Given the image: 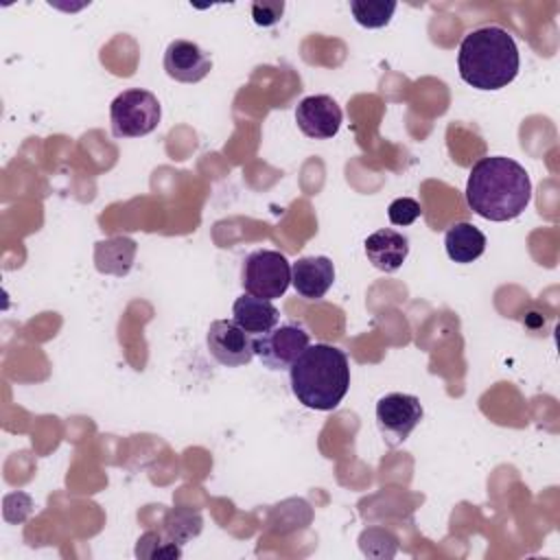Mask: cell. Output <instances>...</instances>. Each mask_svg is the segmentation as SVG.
<instances>
[{"mask_svg": "<svg viewBox=\"0 0 560 560\" xmlns=\"http://www.w3.org/2000/svg\"><path fill=\"white\" fill-rule=\"evenodd\" d=\"M138 243L129 236H112L94 245V265L107 276H127L133 267Z\"/></svg>", "mask_w": 560, "mask_h": 560, "instance_id": "14", "label": "cell"}, {"mask_svg": "<svg viewBox=\"0 0 560 560\" xmlns=\"http://www.w3.org/2000/svg\"><path fill=\"white\" fill-rule=\"evenodd\" d=\"M284 11V2H254L252 4V18L258 26H273L280 22Z\"/></svg>", "mask_w": 560, "mask_h": 560, "instance_id": "20", "label": "cell"}, {"mask_svg": "<svg viewBox=\"0 0 560 560\" xmlns=\"http://www.w3.org/2000/svg\"><path fill=\"white\" fill-rule=\"evenodd\" d=\"M212 359L225 368H241L254 359V337L234 319H214L206 332Z\"/></svg>", "mask_w": 560, "mask_h": 560, "instance_id": "8", "label": "cell"}, {"mask_svg": "<svg viewBox=\"0 0 560 560\" xmlns=\"http://www.w3.org/2000/svg\"><path fill=\"white\" fill-rule=\"evenodd\" d=\"M457 68L464 83L475 90H501L512 83L521 68L514 37L501 26H481L470 31L457 52Z\"/></svg>", "mask_w": 560, "mask_h": 560, "instance_id": "2", "label": "cell"}, {"mask_svg": "<svg viewBox=\"0 0 560 560\" xmlns=\"http://www.w3.org/2000/svg\"><path fill=\"white\" fill-rule=\"evenodd\" d=\"M341 107L328 94H313L298 103L295 122L300 131L315 140L332 138L341 127Z\"/></svg>", "mask_w": 560, "mask_h": 560, "instance_id": "9", "label": "cell"}, {"mask_svg": "<svg viewBox=\"0 0 560 560\" xmlns=\"http://www.w3.org/2000/svg\"><path fill=\"white\" fill-rule=\"evenodd\" d=\"M420 214H422V208H420V203H418L416 199H411V197H398V199H394V201L389 203V208H387V217H389V221H392L394 225H409V223H413Z\"/></svg>", "mask_w": 560, "mask_h": 560, "instance_id": "19", "label": "cell"}, {"mask_svg": "<svg viewBox=\"0 0 560 560\" xmlns=\"http://www.w3.org/2000/svg\"><path fill=\"white\" fill-rule=\"evenodd\" d=\"M420 398L413 394L392 392L376 402V427L387 446L402 444L422 420Z\"/></svg>", "mask_w": 560, "mask_h": 560, "instance_id": "7", "label": "cell"}, {"mask_svg": "<svg viewBox=\"0 0 560 560\" xmlns=\"http://www.w3.org/2000/svg\"><path fill=\"white\" fill-rule=\"evenodd\" d=\"M212 59L195 42L173 39L164 50V70L179 83H197L208 77Z\"/></svg>", "mask_w": 560, "mask_h": 560, "instance_id": "10", "label": "cell"}, {"mask_svg": "<svg viewBox=\"0 0 560 560\" xmlns=\"http://www.w3.org/2000/svg\"><path fill=\"white\" fill-rule=\"evenodd\" d=\"M486 234L468 221L453 223L444 234V247L453 262L468 265L486 252Z\"/></svg>", "mask_w": 560, "mask_h": 560, "instance_id": "15", "label": "cell"}, {"mask_svg": "<svg viewBox=\"0 0 560 560\" xmlns=\"http://www.w3.org/2000/svg\"><path fill=\"white\" fill-rule=\"evenodd\" d=\"M241 282L245 293L276 300L284 295L291 284V262L276 249H256L243 260Z\"/></svg>", "mask_w": 560, "mask_h": 560, "instance_id": "5", "label": "cell"}, {"mask_svg": "<svg viewBox=\"0 0 560 560\" xmlns=\"http://www.w3.org/2000/svg\"><path fill=\"white\" fill-rule=\"evenodd\" d=\"M162 118L160 101L153 92L131 88L120 92L109 105L112 133L116 138H140L151 133Z\"/></svg>", "mask_w": 560, "mask_h": 560, "instance_id": "4", "label": "cell"}, {"mask_svg": "<svg viewBox=\"0 0 560 560\" xmlns=\"http://www.w3.org/2000/svg\"><path fill=\"white\" fill-rule=\"evenodd\" d=\"M335 282V265L326 256H302L291 265V284L300 298L319 300Z\"/></svg>", "mask_w": 560, "mask_h": 560, "instance_id": "11", "label": "cell"}, {"mask_svg": "<svg viewBox=\"0 0 560 560\" xmlns=\"http://www.w3.org/2000/svg\"><path fill=\"white\" fill-rule=\"evenodd\" d=\"M291 392L308 409H335L350 387V363L341 348L330 343L308 346L289 368Z\"/></svg>", "mask_w": 560, "mask_h": 560, "instance_id": "3", "label": "cell"}, {"mask_svg": "<svg viewBox=\"0 0 560 560\" xmlns=\"http://www.w3.org/2000/svg\"><path fill=\"white\" fill-rule=\"evenodd\" d=\"M350 11L359 26L383 28L385 24H389V20L396 11V2L394 0H387V2L385 0H352Z\"/></svg>", "mask_w": 560, "mask_h": 560, "instance_id": "17", "label": "cell"}, {"mask_svg": "<svg viewBox=\"0 0 560 560\" xmlns=\"http://www.w3.org/2000/svg\"><path fill=\"white\" fill-rule=\"evenodd\" d=\"M162 534L168 542H175V545H184L186 540L195 538L199 532H201V516L192 510H186V508H173L164 514V521H162Z\"/></svg>", "mask_w": 560, "mask_h": 560, "instance_id": "16", "label": "cell"}, {"mask_svg": "<svg viewBox=\"0 0 560 560\" xmlns=\"http://www.w3.org/2000/svg\"><path fill=\"white\" fill-rule=\"evenodd\" d=\"M532 201V179L512 158L488 155L472 164L466 182V203L488 221H512Z\"/></svg>", "mask_w": 560, "mask_h": 560, "instance_id": "1", "label": "cell"}, {"mask_svg": "<svg viewBox=\"0 0 560 560\" xmlns=\"http://www.w3.org/2000/svg\"><path fill=\"white\" fill-rule=\"evenodd\" d=\"M365 256L372 262V267L392 273L402 267L407 254H409V241L405 234L383 228L376 230L365 238Z\"/></svg>", "mask_w": 560, "mask_h": 560, "instance_id": "12", "label": "cell"}, {"mask_svg": "<svg viewBox=\"0 0 560 560\" xmlns=\"http://www.w3.org/2000/svg\"><path fill=\"white\" fill-rule=\"evenodd\" d=\"M136 556H142V558H179L182 549H179V545L168 542L164 538V534L147 532L138 538Z\"/></svg>", "mask_w": 560, "mask_h": 560, "instance_id": "18", "label": "cell"}, {"mask_svg": "<svg viewBox=\"0 0 560 560\" xmlns=\"http://www.w3.org/2000/svg\"><path fill=\"white\" fill-rule=\"evenodd\" d=\"M311 346V335L295 322L273 326L254 337V354L269 370H287Z\"/></svg>", "mask_w": 560, "mask_h": 560, "instance_id": "6", "label": "cell"}, {"mask_svg": "<svg viewBox=\"0 0 560 560\" xmlns=\"http://www.w3.org/2000/svg\"><path fill=\"white\" fill-rule=\"evenodd\" d=\"M232 315V319L252 337L271 330L280 319V311L271 304V300H262L249 293H243L234 300Z\"/></svg>", "mask_w": 560, "mask_h": 560, "instance_id": "13", "label": "cell"}]
</instances>
